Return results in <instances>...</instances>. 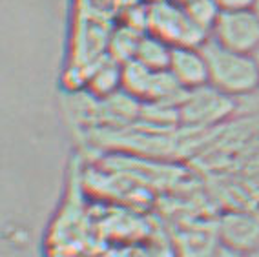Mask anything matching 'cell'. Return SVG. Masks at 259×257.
<instances>
[{
    "label": "cell",
    "mask_w": 259,
    "mask_h": 257,
    "mask_svg": "<svg viewBox=\"0 0 259 257\" xmlns=\"http://www.w3.org/2000/svg\"><path fill=\"white\" fill-rule=\"evenodd\" d=\"M208 64V84L225 95L241 97L259 88V73L254 55L241 53L208 38L203 46Z\"/></svg>",
    "instance_id": "6da1fadb"
},
{
    "label": "cell",
    "mask_w": 259,
    "mask_h": 257,
    "mask_svg": "<svg viewBox=\"0 0 259 257\" xmlns=\"http://www.w3.org/2000/svg\"><path fill=\"white\" fill-rule=\"evenodd\" d=\"M150 33L161 37L171 46H203L210 35L197 28L186 13L185 6L176 0L155 2L146 15Z\"/></svg>",
    "instance_id": "7a4b0ae2"
},
{
    "label": "cell",
    "mask_w": 259,
    "mask_h": 257,
    "mask_svg": "<svg viewBox=\"0 0 259 257\" xmlns=\"http://www.w3.org/2000/svg\"><path fill=\"white\" fill-rule=\"evenodd\" d=\"M210 38L241 53H254L259 48V11L257 8L223 10L213 26Z\"/></svg>",
    "instance_id": "3957f363"
},
{
    "label": "cell",
    "mask_w": 259,
    "mask_h": 257,
    "mask_svg": "<svg viewBox=\"0 0 259 257\" xmlns=\"http://www.w3.org/2000/svg\"><path fill=\"white\" fill-rule=\"evenodd\" d=\"M232 111H234V97L225 95L210 84L188 92L177 108L181 119L194 126H208L219 122L227 119Z\"/></svg>",
    "instance_id": "277c9868"
},
{
    "label": "cell",
    "mask_w": 259,
    "mask_h": 257,
    "mask_svg": "<svg viewBox=\"0 0 259 257\" xmlns=\"http://www.w3.org/2000/svg\"><path fill=\"white\" fill-rule=\"evenodd\" d=\"M219 244L243 253L259 250V216L255 211L232 210L219 219Z\"/></svg>",
    "instance_id": "5b68a950"
},
{
    "label": "cell",
    "mask_w": 259,
    "mask_h": 257,
    "mask_svg": "<svg viewBox=\"0 0 259 257\" xmlns=\"http://www.w3.org/2000/svg\"><path fill=\"white\" fill-rule=\"evenodd\" d=\"M168 71L186 92L208 84V64L201 46H174Z\"/></svg>",
    "instance_id": "8992f818"
},
{
    "label": "cell",
    "mask_w": 259,
    "mask_h": 257,
    "mask_svg": "<svg viewBox=\"0 0 259 257\" xmlns=\"http://www.w3.org/2000/svg\"><path fill=\"white\" fill-rule=\"evenodd\" d=\"M171 50H174L171 44H168L166 40H162L153 33H148V35L141 37L135 59L152 71H164L170 66Z\"/></svg>",
    "instance_id": "52a82bcc"
},
{
    "label": "cell",
    "mask_w": 259,
    "mask_h": 257,
    "mask_svg": "<svg viewBox=\"0 0 259 257\" xmlns=\"http://www.w3.org/2000/svg\"><path fill=\"white\" fill-rule=\"evenodd\" d=\"M153 75L155 71L141 64L137 59L128 60L122 64V90L137 99H148Z\"/></svg>",
    "instance_id": "ba28073f"
},
{
    "label": "cell",
    "mask_w": 259,
    "mask_h": 257,
    "mask_svg": "<svg viewBox=\"0 0 259 257\" xmlns=\"http://www.w3.org/2000/svg\"><path fill=\"white\" fill-rule=\"evenodd\" d=\"M90 86L99 95H110L117 92V88H122V64L115 59L99 64L90 77Z\"/></svg>",
    "instance_id": "9c48e42d"
},
{
    "label": "cell",
    "mask_w": 259,
    "mask_h": 257,
    "mask_svg": "<svg viewBox=\"0 0 259 257\" xmlns=\"http://www.w3.org/2000/svg\"><path fill=\"white\" fill-rule=\"evenodd\" d=\"M185 10L188 17L194 20L197 28H201L204 33H212L213 26L218 22L219 15H221V6L218 0H186Z\"/></svg>",
    "instance_id": "30bf717a"
},
{
    "label": "cell",
    "mask_w": 259,
    "mask_h": 257,
    "mask_svg": "<svg viewBox=\"0 0 259 257\" xmlns=\"http://www.w3.org/2000/svg\"><path fill=\"white\" fill-rule=\"evenodd\" d=\"M257 0H218L221 10H241V8H254Z\"/></svg>",
    "instance_id": "8fae6325"
},
{
    "label": "cell",
    "mask_w": 259,
    "mask_h": 257,
    "mask_svg": "<svg viewBox=\"0 0 259 257\" xmlns=\"http://www.w3.org/2000/svg\"><path fill=\"white\" fill-rule=\"evenodd\" d=\"M213 257H248V253H243V252H237V250H232V248H227L219 244L218 252Z\"/></svg>",
    "instance_id": "7c38bea8"
},
{
    "label": "cell",
    "mask_w": 259,
    "mask_h": 257,
    "mask_svg": "<svg viewBox=\"0 0 259 257\" xmlns=\"http://www.w3.org/2000/svg\"><path fill=\"white\" fill-rule=\"evenodd\" d=\"M252 55H254V60H255V66H257V73H259V48L257 50L254 51V53H252Z\"/></svg>",
    "instance_id": "4fadbf2b"
},
{
    "label": "cell",
    "mask_w": 259,
    "mask_h": 257,
    "mask_svg": "<svg viewBox=\"0 0 259 257\" xmlns=\"http://www.w3.org/2000/svg\"><path fill=\"white\" fill-rule=\"evenodd\" d=\"M248 257H259V250H255V252L248 253Z\"/></svg>",
    "instance_id": "5bb4252c"
},
{
    "label": "cell",
    "mask_w": 259,
    "mask_h": 257,
    "mask_svg": "<svg viewBox=\"0 0 259 257\" xmlns=\"http://www.w3.org/2000/svg\"><path fill=\"white\" fill-rule=\"evenodd\" d=\"M176 2H181V4H185V2H186V0H176Z\"/></svg>",
    "instance_id": "9a60e30c"
},
{
    "label": "cell",
    "mask_w": 259,
    "mask_h": 257,
    "mask_svg": "<svg viewBox=\"0 0 259 257\" xmlns=\"http://www.w3.org/2000/svg\"><path fill=\"white\" fill-rule=\"evenodd\" d=\"M255 8H257V11H259V0H257V2H255Z\"/></svg>",
    "instance_id": "2e32d148"
}]
</instances>
